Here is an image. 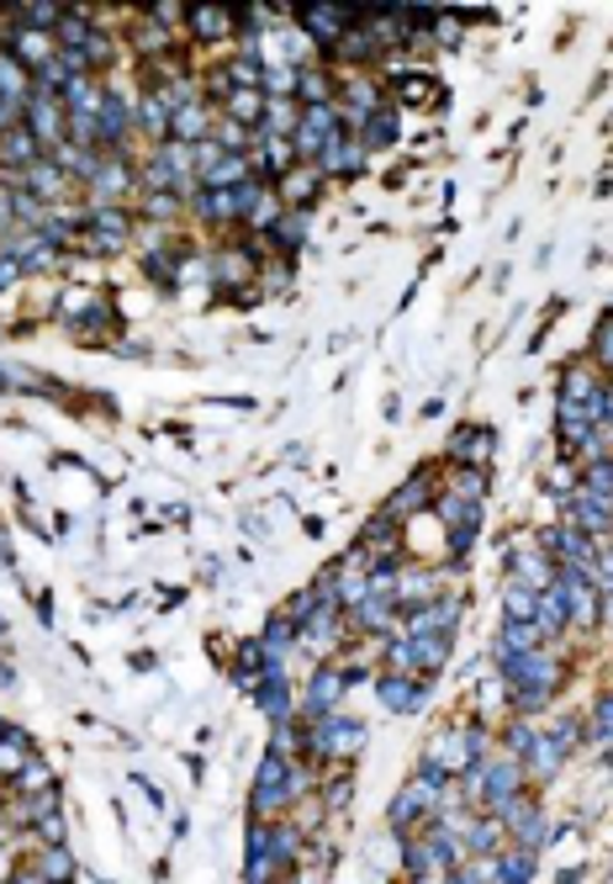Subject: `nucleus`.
I'll list each match as a JSON object with an SVG mask.
<instances>
[{
	"label": "nucleus",
	"mask_w": 613,
	"mask_h": 884,
	"mask_svg": "<svg viewBox=\"0 0 613 884\" xmlns=\"http://www.w3.org/2000/svg\"><path fill=\"white\" fill-rule=\"evenodd\" d=\"M386 96H392V106H428V112H434V106H439V112H445V91H439V85H434V74H424V70H402V74H392V80H386Z\"/></svg>",
	"instance_id": "7"
},
{
	"label": "nucleus",
	"mask_w": 613,
	"mask_h": 884,
	"mask_svg": "<svg viewBox=\"0 0 613 884\" xmlns=\"http://www.w3.org/2000/svg\"><path fill=\"white\" fill-rule=\"evenodd\" d=\"M350 693V678H344V662H318L306 672V693H302V720H323L339 716V699Z\"/></svg>",
	"instance_id": "3"
},
{
	"label": "nucleus",
	"mask_w": 613,
	"mask_h": 884,
	"mask_svg": "<svg viewBox=\"0 0 613 884\" xmlns=\"http://www.w3.org/2000/svg\"><path fill=\"white\" fill-rule=\"evenodd\" d=\"M323 192H329V175H323L318 165H297V169H285L281 181H276V196H281L291 213H312Z\"/></svg>",
	"instance_id": "6"
},
{
	"label": "nucleus",
	"mask_w": 613,
	"mask_h": 884,
	"mask_svg": "<svg viewBox=\"0 0 613 884\" xmlns=\"http://www.w3.org/2000/svg\"><path fill=\"white\" fill-rule=\"evenodd\" d=\"M297 101H302V106H333V101H339V74L323 70L318 59L302 64V70H297Z\"/></svg>",
	"instance_id": "13"
},
{
	"label": "nucleus",
	"mask_w": 613,
	"mask_h": 884,
	"mask_svg": "<svg viewBox=\"0 0 613 884\" xmlns=\"http://www.w3.org/2000/svg\"><path fill=\"white\" fill-rule=\"evenodd\" d=\"M603 387H609V377H603L588 356H571L567 366H561V392H555V403H588L592 408V398H603Z\"/></svg>",
	"instance_id": "8"
},
{
	"label": "nucleus",
	"mask_w": 613,
	"mask_h": 884,
	"mask_svg": "<svg viewBox=\"0 0 613 884\" xmlns=\"http://www.w3.org/2000/svg\"><path fill=\"white\" fill-rule=\"evenodd\" d=\"M260 287L270 291V297H285V291L297 287V260H281V255H276V260H264L260 265Z\"/></svg>",
	"instance_id": "21"
},
{
	"label": "nucleus",
	"mask_w": 613,
	"mask_h": 884,
	"mask_svg": "<svg viewBox=\"0 0 613 884\" xmlns=\"http://www.w3.org/2000/svg\"><path fill=\"white\" fill-rule=\"evenodd\" d=\"M582 356H588L592 366L603 371V377L613 371V308L598 312V323H592V339H588V350H582Z\"/></svg>",
	"instance_id": "17"
},
{
	"label": "nucleus",
	"mask_w": 613,
	"mask_h": 884,
	"mask_svg": "<svg viewBox=\"0 0 613 884\" xmlns=\"http://www.w3.org/2000/svg\"><path fill=\"white\" fill-rule=\"evenodd\" d=\"M222 117H233L238 127H260V117H264V91H233V96L222 101Z\"/></svg>",
	"instance_id": "20"
},
{
	"label": "nucleus",
	"mask_w": 613,
	"mask_h": 884,
	"mask_svg": "<svg viewBox=\"0 0 613 884\" xmlns=\"http://www.w3.org/2000/svg\"><path fill=\"white\" fill-rule=\"evenodd\" d=\"M264 297H270V291H264V287H260V281H254V287H243V291H233V297H228V302H233V308H243V312H249V308H260Z\"/></svg>",
	"instance_id": "24"
},
{
	"label": "nucleus",
	"mask_w": 613,
	"mask_h": 884,
	"mask_svg": "<svg viewBox=\"0 0 613 884\" xmlns=\"http://www.w3.org/2000/svg\"><path fill=\"white\" fill-rule=\"evenodd\" d=\"M306 234H312V213H291V207H285L264 239H270V255H281V260H302Z\"/></svg>",
	"instance_id": "11"
},
{
	"label": "nucleus",
	"mask_w": 613,
	"mask_h": 884,
	"mask_svg": "<svg viewBox=\"0 0 613 884\" xmlns=\"http://www.w3.org/2000/svg\"><path fill=\"white\" fill-rule=\"evenodd\" d=\"M291 22L318 53H329L354 22H360V6H333V0H306V6H291Z\"/></svg>",
	"instance_id": "1"
},
{
	"label": "nucleus",
	"mask_w": 613,
	"mask_h": 884,
	"mask_svg": "<svg viewBox=\"0 0 613 884\" xmlns=\"http://www.w3.org/2000/svg\"><path fill=\"white\" fill-rule=\"evenodd\" d=\"M212 127H217L212 106H207V101H190V106H175V117H169V138H175V144H186V148H196V144H207V138H212Z\"/></svg>",
	"instance_id": "9"
},
{
	"label": "nucleus",
	"mask_w": 613,
	"mask_h": 884,
	"mask_svg": "<svg viewBox=\"0 0 613 884\" xmlns=\"http://www.w3.org/2000/svg\"><path fill=\"white\" fill-rule=\"evenodd\" d=\"M133 213H138L143 228H180L186 223V196L180 192H143L133 202Z\"/></svg>",
	"instance_id": "10"
},
{
	"label": "nucleus",
	"mask_w": 613,
	"mask_h": 884,
	"mask_svg": "<svg viewBox=\"0 0 613 884\" xmlns=\"http://www.w3.org/2000/svg\"><path fill=\"white\" fill-rule=\"evenodd\" d=\"M222 70H228V85H233V91H264V59H254V53L222 59Z\"/></svg>",
	"instance_id": "18"
},
{
	"label": "nucleus",
	"mask_w": 613,
	"mask_h": 884,
	"mask_svg": "<svg viewBox=\"0 0 613 884\" xmlns=\"http://www.w3.org/2000/svg\"><path fill=\"white\" fill-rule=\"evenodd\" d=\"M466 11H434V43L439 49H460V38H466Z\"/></svg>",
	"instance_id": "23"
},
{
	"label": "nucleus",
	"mask_w": 613,
	"mask_h": 884,
	"mask_svg": "<svg viewBox=\"0 0 613 884\" xmlns=\"http://www.w3.org/2000/svg\"><path fill=\"white\" fill-rule=\"evenodd\" d=\"M609 884H613V874H609Z\"/></svg>",
	"instance_id": "27"
},
{
	"label": "nucleus",
	"mask_w": 613,
	"mask_h": 884,
	"mask_svg": "<svg viewBox=\"0 0 613 884\" xmlns=\"http://www.w3.org/2000/svg\"><path fill=\"white\" fill-rule=\"evenodd\" d=\"M238 38V11L233 6H186V43L196 49H217Z\"/></svg>",
	"instance_id": "5"
},
{
	"label": "nucleus",
	"mask_w": 613,
	"mask_h": 884,
	"mask_svg": "<svg viewBox=\"0 0 613 884\" xmlns=\"http://www.w3.org/2000/svg\"><path fill=\"white\" fill-rule=\"evenodd\" d=\"M534 609H540V594L529 583H519V577H508V588H502V625H529Z\"/></svg>",
	"instance_id": "16"
},
{
	"label": "nucleus",
	"mask_w": 613,
	"mask_h": 884,
	"mask_svg": "<svg viewBox=\"0 0 613 884\" xmlns=\"http://www.w3.org/2000/svg\"><path fill=\"white\" fill-rule=\"evenodd\" d=\"M365 160H371V154L360 148V138L339 133V138H333V144L318 154V169H323L329 181H350V175H360V169H365Z\"/></svg>",
	"instance_id": "12"
},
{
	"label": "nucleus",
	"mask_w": 613,
	"mask_h": 884,
	"mask_svg": "<svg viewBox=\"0 0 613 884\" xmlns=\"http://www.w3.org/2000/svg\"><path fill=\"white\" fill-rule=\"evenodd\" d=\"M318 800H323V815H344V811L354 805V779L344 773V768H339V773L329 779V789H323Z\"/></svg>",
	"instance_id": "22"
},
{
	"label": "nucleus",
	"mask_w": 613,
	"mask_h": 884,
	"mask_svg": "<svg viewBox=\"0 0 613 884\" xmlns=\"http://www.w3.org/2000/svg\"><path fill=\"white\" fill-rule=\"evenodd\" d=\"M32 96V74L11 59V53L0 49V101H11V106H22V101Z\"/></svg>",
	"instance_id": "19"
},
{
	"label": "nucleus",
	"mask_w": 613,
	"mask_h": 884,
	"mask_svg": "<svg viewBox=\"0 0 613 884\" xmlns=\"http://www.w3.org/2000/svg\"><path fill=\"white\" fill-rule=\"evenodd\" d=\"M402 138V112L397 106H386V112H376V117L360 127V148L365 154H381V148H392Z\"/></svg>",
	"instance_id": "15"
},
{
	"label": "nucleus",
	"mask_w": 613,
	"mask_h": 884,
	"mask_svg": "<svg viewBox=\"0 0 613 884\" xmlns=\"http://www.w3.org/2000/svg\"><path fill=\"white\" fill-rule=\"evenodd\" d=\"M497 461V430L492 424H455V434L445 440V451H439V466H476V472H487Z\"/></svg>",
	"instance_id": "2"
},
{
	"label": "nucleus",
	"mask_w": 613,
	"mask_h": 884,
	"mask_svg": "<svg viewBox=\"0 0 613 884\" xmlns=\"http://www.w3.org/2000/svg\"><path fill=\"white\" fill-rule=\"evenodd\" d=\"M386 419H392V424H402V398H397V392L386 398Z\"/></svg>",
	"instance_id": "25"
},
{
	"label": "nucleus",
	"mask_w": 613,
	"mask_h": 884,
	"mask_svg": "<svg viewBox=\"0 0 613 884\" xmlns=\"http://www.w3.org/2000/svg\"><path fill=\"white\" fill-rule=\"evenodd\" d=\"M297 122H302V101L297 96H264V117L254 133H264V138H291Z\"/></svg>",
	"instance_id": "14"
},
{
	"label": "nucleus",
	"mask_w": 613,
	"mask_h": 884,
	"mask_svg": "<svg viewBox=\"0 0 613 884\" xmlns=\"http://www.w3.org/2000/svg\"><path fill=\"white\" fill-rule=\"evenodd\" d=\"M64 101L59 96H43V91H32V96L22 101V127L43 144V154H53V148L64 144Z\"/></svg>",
	"instance_id": "4"
},
{
	"label": "nucleus",
	"mask_w": 613,
	"mask_h": 884,
	"mask_svg": "<svg viewBox=\"0 0 613 884\" xmlns=\"http://www.w3.org/2000/svg\"><path fill=\"white\" fill-rule=\"evenodd\" d=\"M603 779H613V747H609V763H603Z\"/></svg>",
	"instance_id": "26"
}]
</instances>
